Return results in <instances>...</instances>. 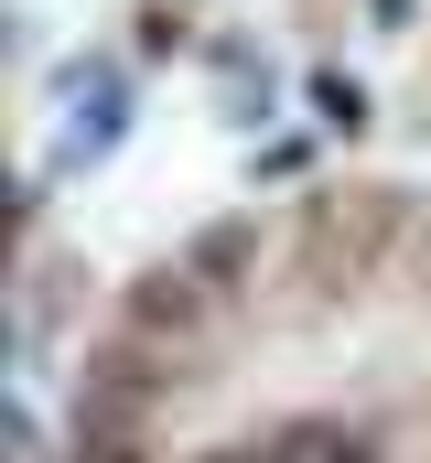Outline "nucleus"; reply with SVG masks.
Listing matches in <instances>:
<instances>
[{
  "label": "nucleus",
  "mask_w": 431,
  "mask_h": 463,
  "mask_svg": "<svg viewBox=\"0 0 431 463\" xmlns=\"http://www.w3.org/2000/svg\"><path fill=\"white\" fill-rule=\"evenodd\" d=\"M119 140H129V87L108 76V87H98V109H76V118H65V140H54V162H43V184H54V173H98Z\"/></svg>",
  "instance_id": "nucleus-1"
},
{
  "label": "nucleus",
  "mask_w": 431,
  "mask_h": 463,
  "mask_svg": "<svg viewBox=\"0 0 431 463\" xmlns=\"http://www.w3.org/2000/svg\"><path fill=\"white\" fill-rule=\"evenodd\" d=\"M313 118L356 140V129H367V87H356V76H313Z\"/></svg>",
  "instance_id": "nucleus-2"
},
{
  "label": "nucleus",
  "mask_w": 431,
  "mask_h": 463,
  "mask_svg": "<svg viewBox=\"0 0 431 463\" xmlns=\"http://www.w3.org/2000/svg\"><path fill=\"white\" fill-rule=\"evenodd\" d=\"M270 109H281V87H270V76H237V87H226V118H237V129H259Z\"/></svg>",
  "instance_id": "nucleus-3"
},
{
  "label": "nucleus",
  "mask_w": 431,
  "mask_h": 463,
  "mask_svg": "<svg viewBox=\"0 0 431 463\" xmlns=\"http://www.w3.org/2000/svg\"><path fill=\"white\" fill-rule=\"evenodd\" d=\"M206 463H292V453H270V442H216Z\"/></svg>",
  "instance_id": "nucleus-4"
},
{
  "label": "nucleus",
  "mask_w": 431,
  "mask_h": 463,
  "mask_svg": "<svg viewBox=\"0 0 431 463\" xmlns=\"http://www.w3.org/2000/svg\"><path fill=\"white\" fill-rule=\"evenodd\" d=\"M292 463H378L367 442H313V453H292Z\"/></svg>",
  "instance_id": "nucleus-5"
}]
</instances>
